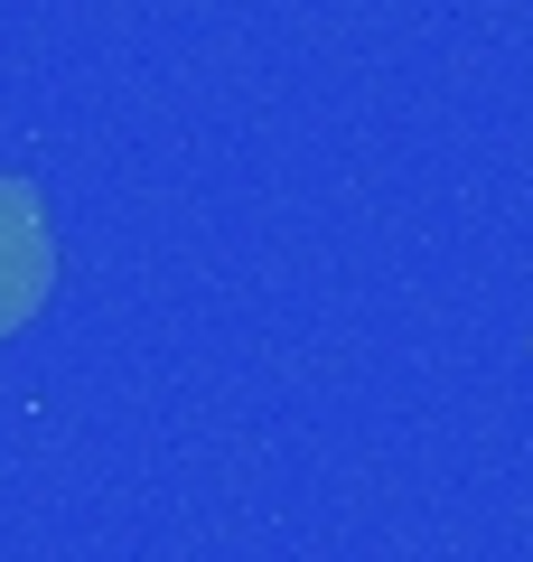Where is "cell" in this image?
Returning <instances> with one entry per match:
<instances>
[{"label":"cell","instance_id":"6da1fadb","mask_svg":"<svg viewBox=\"0 0 533 562\" xmlns=\"http://www.w3.org/2000/svg\"><path fill=\"white\" fill-rule=\"evenodd\" d=\"M57 291V225H47L38 179L0 169V338H20Z\"/></svg>","mask_w":533,"mask_h":562}]
</instances>
